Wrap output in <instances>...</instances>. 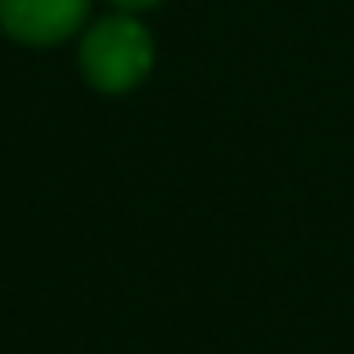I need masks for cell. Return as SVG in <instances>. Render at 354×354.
I'll list each match as a JSON object with an SVG mask.
<instances>
[{
    "label": "cell",
    "mask_w": 354,
    "mask_h": 354,
    "mask_svg": "<svg viewBox=\"0 0 354 354\" xmlns=\"http://www.w3.org/2000/svg\"><path fill=\"white\" fill-rule=\"evenodd\" d=\"M80 63H84V75H88L92 88L129 92L150 71L154 46H150V34L133 17H104V21H96L88 30Z\"/></svg>",
    "instance_id": "6da1fadb"
},
{
    "label": "cell",
    "mask_w": 354,
    "mask_h": 354,
    "mask_svg": "<svg viewBox=\"0 0 354 354\" xmlns=\"http://www.w3.org/2000/svg\"><path fill=\"white\" fill-rule=\"evenodd\" d=\"M88 0H0V30L30 46H50L75 34Z\"/></svg>",
    "instance_id": "7a4b0ae2"
},
{
    "label": "cell",
    "mask_w": 354,
    "mask_h": 354,
    "mask_svg": "<svg viewBox=\"0 0 354 354\" xmlns=\"http://www.w3.org/2000/svg\"><path fill=\"white\" fill-rule=\"evenodd\" d=\"M117 5H125V9H146V5H154V0H117Z\"/></svg>",
    "instance_id": "3957f363"
}]
</instances>
